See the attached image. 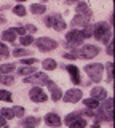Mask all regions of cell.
Wrapping results in <instances>:
<instances>
[{
	"mask_svg": "<svg viewBox=\"0 0 115 128\" xmlns=\"http://www.w3.org/2000/svg\"><path fill=\"white\" fill-rule=\"evenodd\" d=\"M102 70H104V66L101 62H96V64H88L85 66V72L91 77L93 82H101L102 78Z\"/></svg>",
	"mask_w": 115,
	"mask_h": 128,
	"instance_id": "obj_4",
	"label": "cell"
},
{
	"mask_svg": "<svg viewBox=\"0 0 115 128\" xmlns=\"http://www.w3.org/2000/svg\"><path fill=\"white\" fill-rule=\"evenodd\" d=\"M99 46L96 45H83L82 50H74V54L77 56V59L78 58H85V59H93V58H96V56L99 54Z\"/></svg>",
	"mask_w": 115,
	"mask_h": 128,
	"instance_id": "obj_2",
	"label": "cell"
},
{
	"mask_svg": "<svg viewBox=\"0 0 115 128\" xmlns=\"http://www.w3.org/2000/svg\"><path fill=\"white\" fill-rule=\"evenodd\" d=\"M106 69H107V82L112 83L114 82V62H107Z\"/></svg>",
	"mask_w": 115,
	"mask_h": 128,
	"instance_id": "obj_27",
	"label": "cell"
},
{
	"mask_svg": "<svg viewBox=\"0 0 115 128\" xmlns=\"http://www.w3.org/2000/svg\"><path fill=\"white\" fill-rule=\"evenodd\" d=\"M10 56V48L3 42H0V59H6Z\"/></svg>",
	"mask_w": 115,
	"mask_h": 128,
	"instance_id": "obj_25",
	"label": "cell"
},
{
	"mask_svg": "<svg viewBox=\"0 0 115 128\" xmlns=\"http://www.w3.org/2000/svg\"><path fill=\"white\" fill-rule=\"evenodd\" d=\"M0 77H2V75H0Z\"/></svg>",
	"mask_w": 115,
	"mask_h": 128,
	"instance_id": "obj_47",
	"label": "cell"
},
{
	"mask_svg": "<svg viewBox=\"0 0 115 128\" xmlns=\"http://www.w3.org/2000/svg\"><path fill=\"white\" fill-rule=\"evenodd\" d=\"M82 115H86V117H94V110H91V109H86V110H82L80 112Z\"/></svg>",
	"mask_w": 115,
	"mask_h": 128,
	"instance_id": "obj_38",
	"label": "cell"
},
{
	"mask_svg": "<svg viewBox=\"0 0 115 128\" xmlns=\"http://www.w3.org/2000/svg\"><path fill=\"white\" fill-rule=\"evenodd\" d=\"M3 128H8V126H3Z\"/></svg>",
	"mask_w": 115,
	"mask_h": 128,
	"instance_id": "obj_46",
	"label": "cell"
},
{
	"mask_svg": "<svg viewBox=\"0 0 115 128\" xmlns=\"http://www.w3.org/2000/svg\"><path fill=\"white\" fill-rule=\"evenodd\" d=\"M106 53L109 54V56H112V54H114V42H110L109 45H107V51H106Z\"/></svg>",
	"mask_w": 115,
	"mask_h": 128,
	"instance_id": "obj_41",
	"label": "cell"
},
{
	"mask_svg": "<svg viewBox=\"0 0 115 128\" xmlns=\"http://www.w3.org/2000/svg\"><path fill=\"white\" fill-rule=\"evenodd\" d=\"M43 21H45V24L48 27H53V29L58 30V32L66 29V22H64V19H62L59 14H50V16H46Z\"/></svg>",
	"mask_w": 115,
	"mask_h": 128,
	"instance_id": "obj_5",
	"label": "cell"
},
{
	"mask_svg": "<svg viewBox=\"0 0 115 128\" xmlns=\"http://www.w3.org/2000/svg\"><path fill=\"white\" fill-rule=\"evenodd\" d=\"M19 43H21V45H24V46L32 45V43H34L32 35H24V37H21V38H19Z\"/></svg>",
	"mask_w": 115,
	"mask_h": 128,
	"instance_id": "obj_33",
	"label": "cell"
},
{
	"mask_svg": "<svg viewBox=\"0 0 115 128\" xmlns=\"http://www.w3.org/2000/svg\"><path fill=\"white\" fill-rule=\"evenodd\" d=\"M0 22H6V19L3 18V16H0Z\"/></svg>",
	"mask_w": 115,
	"mask_h": 128,
	"instance_id": "obj_45",
	"label": "cell"
},
{
	"mask_svg": "<svg viewBox=\"0 0 115 128\" xmlns=\"http://www.w3.org/2000/svg\"><path fill=\"white\" fill-rule=\"evenodd\" d=\"M13 30H14V34H19L21 37L26 35V27H13Z\"/></svg>",
	"mask_w": 115,
	"mask_h": 128,
	"instance_id": "obj_37",
	"label": "cell"
},
{
	"mask_svg": "<svg viewBox=\"0 0 115 128\" xmlns=\"http://www.w3.org/2000/svg\"><path fill=\"white\" fill-rule=\"evenodd\" d=\"M112 107H114V98H109V99H106L102 104H99V109L106 110V112H110V110H112Z\"/></svg>",
	"mask_w": 115,
	"mask_h": 128,
	"instance_id": "obj_22",
	"label": "cell"
},
{
	"mask_svg": "<svg viewBox=\"0 0 115 128\" xmlns=\"http://www.w3.org/2000/svg\"><path fill=\"white\" fill-rule=\"evenodd\" d=\"M93 37L99 42L109 45L112 42V27L104 21H99L93 26Z\"/></svg>",
	"mask_w": 115,
	"mask_h": 128,
	"instance_id": "obj_1",
	"label": "cell"
},
{
	"mask_svg": "<svg viewBox=\"0 0 115 128\" xmlns=\"http://www.w3.org/2000/svg\"><path fill=\"white\" fill-rule=\"evenodd\" d=\"M77 14H83V16H88V18H91V10L88 6V3L86 2H80L77 3Z\"/></svg>",
	"mask_w": 115,
	"mask_h": 128,
	"instance_id": "obj_15",
	"label": "cell"
},
{
	"mask_svg": "<svg viewBox=\"0 0 115 128\" xmlns=\"http://www.w3.org/2000/svg\"><path fill=\"white\" fill-rule=\"evenodd\" d=\"M67 126H69V128H85L86 126V120L82 118V117H78L77 120H74L72 123H69Z\"/></svg>",
	"mask_w": 115,
	"mask_h": 128,
	"instance_id": "obj_23",
	"label": "cell"
},
{
	"mask_svg": "<svg viewBox=\"0 0 115 128\" xmlns=\"http://www.w3.org/2000/svg\"><path fill=\"white\" fill-rule=\"evenodd\" d=\"M11 93L8 90H0V101H6V102H11Z\"/></svg>",
	"mask_w": 115,
	"mask_h": 128,
	"instance_id": "obj_32",
	"label": "cell"
},
{
	"mask_svg": "<svg viewBox=\"0 0 115 128\" xmlns=\"http://www.w3.org/2000/svg\"><path fill=\"white\" fill-rule=\"evenodd\" d=\"M0 82L3 83V85H13L14 83V77H11V75H3V77H0Z\"/></svg>",
	"mask_w": 115,
	"mask_h": 128,
	"instance_id": "obj_35",
	"label": "cell"
},
{
	"mask_svg": "<svg viewBox=\"0 0 115 128\" xmlns=\"http://www.w3.org/2000/svg\"><path fill=\"white\" fill-rule=\"evenodd\" d=\"M66 69H67V72H69L70 80H72L74 85H80V83H82V78H80V69H78L75 64H67Z\"/></svg>",
	"mask_w": 115,
	"mask_h": 128,
	"instance_id": "obj_10",
	"label": "cell"
},
{
	"mask_svg": "<svg viewBox=\"0 0 115 128\" xmlns=\"http://www.w3.org/2000/svg\"><path fill=\"white\" fill-rule=\"evenodd\" d=\"M91 98L96 99V101H99V99H106L107 98V91L102 86H94L93 90H91Z\"/></svg>",
	"mask_w": 115,
	"mask_h": 128,
	"instance_id": "obj_14",
	"label": "cell"
},
{
	"mask_svg": "<svg viewBox=\"0 0 115 128\" xmlns=\"http://www.w3.org/2000/svg\"><path fill=\"white\" fill-rule=\"evenodd\" d=\"M83 35H85V38H88L93 35V26L88 24V26H85V29H83Z\"/></svg>",
	"mask_w": 115,
	"mask_h": 128,
	"instance_id": "obj_36",
	"label": "cell"
},
{
	"mask_svg": "<svg viewBox=\"0 0 115 128\" xmlns=\"http://www.w3.org/2000/svg\"><path fill=\"white\" fill-rule=\"evenodd\" d=\"M40 125V118L38 117H26L21 122V128H37Z\"/></svg>",
	"mask_w": 115,
	"mask_h": 128,
	"instance_id": "obj_13",
	"label": "cell"
},
{
	"mask_svg": "<svg viewBox=\"0 0 115 128\" xmlns=\"http://www.w3.org/2000/svg\"><path fill=\"white\" fill-rule=\"evenodd\" d=\"M82 96H83L82 90H78V88H72V90H67L66 94H62V99H64V102L75 104V102H78L82 99Z\"/></svg>",
	"mask_w": 115,
	"mask_h": 128,
	"instance_id": "obj_9",
	"label": "cell"
},
{
	"mask_svg": "<svg viewBox=\"0 0 115 128\" xmlns=\"http://www.w3.org/2000/svg\"><path fill=\"white\" fill-rule=\"evenodd\" d=\"M88 22H90V18L88 16H83V14H75V18L72 19V26H88Z\"/></svg>",
	"mask_w": 115,
	"mask_h": 128,
	"instance_id": "obj_16",
	"label": "cell"
},
{
	"mask_svg": "<svg viewBox=\"0 0 115 128\" xmlns=\"http://www.w3.org/2000/svg\"><path fill=\"white\" fill-rule=\"evenodd\" d=\"M62 58H64V59H70V61H74V59H77V56H75L74 53H64V54H62Z\"/></svg>",
	"mask_w": 115,
	"mask_h": 128,
	"instance_id": "obj_39",
	"label": "cell"
},
{
	"mask_svg": "<svg viewBox=\"0 0 115 128\" xmlns=\"http://www.w3.org/2000/svg\"><path fill=\"white\" fill-rule=\"evenodd\" d=\"M11 54L14 56V58H24V56H29L30 54V51H27L26 48H16V50H13L11 51Z\"/></svg>",
	"mask_w": 115,
	"mask_h": 128,
	"instance_id": "obj_24",
	"label": "cell"
},
{
	"mask_svg": "<svg viewBox=\"0 0 115 128\" xmlns=\"http://www.w3.org/2000/svg\"><path fill=\"white\" fill-rule=\"evenodd\" d=\"M11 110H13V115H14V117H19V118L24 117V114H26V109H24V107H21V106H14Z\"/></svg>",
	"mask_w": 115,
	"mask_h": 128,
	"instance_id": "obj_31",
	"label": "cell"
},
{
	"mask_svg": "<svg viewBox=\"0 0 115 128\" xmlns=\"http://www.w3.org/2000/svg\"><path fill=\"white\" fill-rule=\"evenodd\" d=\"M35 72H37V70H35V67L34 66H30V67H21V69H19L18 70V74L19 75H32V74H35Z\"/></svg>",
	"mask_w": 115,
	"mask_h": 128,
	"instance_id": "obj_26",
	"label": "cell"
},
{
	"mask_svg": "<svg viewBox=\"0 0 115 128\" xmlns=\"http://www.w3.org/2000/svg\"><path fill=\"white\" fill-rule=\"evenodd\" d=\"M46 86H48V90H50V93H51V99H53L54 102H58L59 99H62V91H61V88H59L56 83L53 82V80H48Z\"/></svg>",
	"mask_w": 115,
	"mask_h": 128,
	"instance_id": "obj_11",
	"label": "cell"
},
{
	"mask_svg": "<svg viewBox=\"0 0 115 128\" xmlns=\"http://www.w3.org/2000/svg\"><path fill=\"white\" fill-rule=\"evenodd\" d=\"M42 66H43V69H45V70H54V69L58 67V62L54 61V59L48 58V59H43Z\"/></svg>",
	"mask_w": 115,
	"mask_h": 128,
	"instance_id": "obj_20",
	"label": "cell"
},
{
	"mask_svg": "<svg viewBox=\"0 0 115 128\" xmlns=\"http://www.w3.org/2000/svg\"><path fill=\"white\" fill-rule=\"evenodd\" d=\"M99 126H101V123H99V122H94L93 123V128H99Z\"/></svg>",
	"mask_w": 115,
	"mask_h": 128,
	"instance_id": "obj_44",
	"label": "cell"
},
{
	"mask_svg": "<svg viewBox=\"0 0 115 128\" xmlns=\"http://www.w3.org/2000/svg\"><path fill=\"white\" fill-rule=\"evenodd\" d=\"M45 123H46L48 126L58 128V126H61L62 120H61V117H59L58 114H54V112H50V114H46V115H45Z\"/></svg>",
	"mask_w": 115,
	"mask_h": 128,
	"instance_id": "obj_12",
	"label": "cell"
},
{
	"mask_svg": "<svg viewBox=\"0 0 115 128\" xmlns=\"http://www.w3.org/2000/svg\"><path fill=\"white\" fill-rule=\"evenodd\" d=\"M2 40H5V42H14L16 40V34H14L13 29H6L2 32Z\"/></svg>",
	"mask_w": 115,
	"mask_h": 128,
	"instance_id": "obj_18",
	"label": "cell"
},
{
	"mask_svg": "<svg viewBox=\"0 0 115 128\" xmlns=\"http://www.w3.org/2000/svg\"><path fill=\"white\" fill-rule=\"evenodd\" d=\"M85 40V35H83V30H78V29H72L66 34V43L67 46H78L83 43Z\"/></svg>",
	"mask_w": 115,
	"mask_h": 128,
	"instance_id": "obj_3",
	"label": "cell"
},
{
	"mask_svg": "<svg viewBox=\"0 0 115 128\" xmlns=\"http://www.w3.org/2000/svg\"><path fill=\"white\" fill-rule=\"evenodd\" d=\"M8 8H10L8 3H6V5H2V6H0V11H5V10H8Z\"/></svg>",
	"mask_w": 115,
	"mask_h": 128,
	"instance_id": "obj_43",
	"label": "cell"
},
{
	"mask_svg": "<svg viewBox=\"0 0 115 128\" xmlns=\"http://www.w3.org/2000/svg\"><path fill=\"white\" fill-rule=\"evenodd\" d=\"M26 30H29L30 34H35V32H37V27H35L34 24H27V26H26Z\"/></svg>",
	"mask_w": 115,
	"mask_h": 128,
	"instance_id": "obj_40",
	"label": "cell"
},
{
	"mask_svg": "<svg viewBox=\"0 0 115 128\" xmlns=\"http://www.w3.org/2000/svg\"><path fill=\"white\" fill-rule=\"evenodd\" d=\"M99 104H101V102L96 101V99H93V98H86V99H83V106H85L86 109H91V110H93V109H98Z\"/></svg>",
	"mask_w": 115,
	"mask_h": 128,
	"instance_id": "obj_19",
	"label": "cell"
},
{
	"mask_svg": "<svg viewBox=\"0 0 115 128\" xmlns=\"http://www.w3.org/2000/svg\"><path fill=\"white\" fill-rule=\"evenodd\" d=\"M35 45H37V48L40 51H53V50H56L58 48V42L56 40H53V38H50V37H42V38H38L37 42H35Z\"/></svg>",
	"mask_w": 115,
	"mask_h": 128,
	"instance_id": "obj_6",
	"label": "cell"
},
{
	"mask_svg": "<svg viewBox=\"0 0 115 128\" xmlns=\"http://www.w3.org/2000/svg\"><path fill=\"white\" fill-rule=\"evenodd\" d=\"M37 58H22L21 59V64H24L26 67H30V66H34V64H37Z\"/></svg>",
	"mask_w": 115,
	"mask_h": 128,
	"instance_id": "obj_34",
	"label": "cell"
},
{
	"mask_svg": "<svg viewBox=\"0 0 115 128\" xmlns=\"http://www.w3.org/2000/svg\"><path fill=\"white\" fill-rule=\"evenodd\" d=\"M48 75L45 74V72H35L32 74L30 77H26L24 78V83H32V85L38 86V85H46L48 83Z\"/></svg>",
	"mask_w": 115,
	"mask_h": 128,
	"instance_id": "obj_7",
	"label": "cell"
},
{
	"mask_svg": "<svg viewBox=\"0 0 115 128\" xmlns=\"http://www.w3.org/2000/svg\"><path fill=\"white\" fill-rule=\"evenodd\" d=\"M29 98L32 99L34 102H46L48 94H46L45 90H42L40 86H32L29 90Z\"/></svg>",
	"mask_w": 115,
	"mask_h": 128,
	"instance_id": "obj_8",
	"label": "cell"
},
{
	"mask_svg": "<svg viewBox=\"0 0 115 128\" xmlns=\"http://www.w3.org/2000/svg\"><path fill=\"white\" fill-rule=\"evenodd\" d=\"M30 13L32 14H43V13H46V6L43 3H32L30 5Z\"/></svg>",
	"mask_w": 115,
	"mask_h": 128,
	"instance_id": "obj_17",
	"label": "cell"
},
{
	"mask_svg": "<svg viewBox=\"0 0 115 128\" xmlns=\"http://www.w3.org/2000/svg\"><path fill=\"white\" fill-rule=\"evenodd\" d=\"M16 69V66H14L13 62H6V64H0V74H6L8 75L10 72H13Z\"/></svg>",
	"mask_w": 115,
	"mask_h": 128,
	"instance_id": "obj_21",
	"label": "cell"
},
{
	"mask_svg": "<svg viewBox=\"0 0 115 128\" xmlns=\"http://www.w3.org/2000/svg\"><path fill=\"white\" fill-rule=\"evenodd\" d=\"M0 114H2V117L5 118V120H11V118H14V115H13V110H11V109H6V107L0 109Z\"/></svg>",
	"mask_w": 115,
	"mask_h": 128,
	"instance_id": "obj_30",
	"label": "cell"
},
{
	"mask_svg": "<svg viewBox=\"0 0 115 128\" xmlns=\"http://www.w3.org/2000/svg\"><path fill=\"white\" fill-rule=\"evenodd\" d=\"M5 125H6V120L3 118L2 115H0V128H3V126H5Z\"/></svg>",
	"mask_w": 115,
	"mask_h": 128,
	"instance_id": "obj_42",
	"label": "cell"
},
{
	"mask_svg": "<svg viewBox=\"0 0 115 128\" xmlns=\"http://www.w3.org/2000/svg\"><path fill=\"white\" fill-rule=\"evenodd\" d=\"M13 13L16 14V16H19V18H22V16H26L27 13H26V6L24 5H16L13 8Z\"/></svg>",
	"mask_w": 115,
	"mask_h": 128,
	"instance_id": "obj_28",
	"label": "cell"
},
{
	"mask_svg": "<svg viewBox=\"0 0 115 128\" xmlns=\"http://www.w3.org/2000/svg\"><path fill=\"white\" fill-rule=\"evenodd\" d=\"M80 112H72V114H69V115H66V118H64V123L66 125H69V123H72L74 120H77L78 117H80Z\"/></svg>",
	"mask_w": 115,
	"mask_h": 128,
	"instance_id": "obj_29",
	"label": "cell"
}]
</instances>
